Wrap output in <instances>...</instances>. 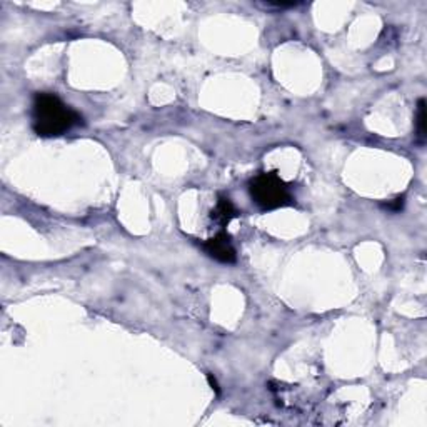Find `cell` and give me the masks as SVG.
Instances as JSON below:
<instances>
[{
    "label": "cell",
    "mask_w": 427,
    "mask_h": 427,
    "mask_svg": "<svg viewBox=\"0 0 427 427\" xmlns=\"http://www.w3.org/2000/svg\"><path fill=\"white\" fill-rule=\"evenodd\" d=\"M237 215H239V210L236 209L232 201H230L229 197H225V195H219L217 204H215L212 212H210V219H212L214 224L222 229V227H225L232 219H236Z\"/></svg>",
    "instance_id": "cell-4"
},
{
    "label": "cell",
    "mask_w": 427,
    "mask_h": 427,
    "mask_svg": "<svg viewBox=\"0 0 427 427\" xmlns=\"http://www.w3.org/2000/svg\"><path fill=\"white\" fill-rule=\"evenodd\" d=\"M209 382H210V386H212V389H215V392H217V394H219L217 382H215V379H212V376H210V374H209Z\"/></svg>",
    "instance_id": "cell-7"
},
{
    "label": "cell",
    "mask_w": 427,
    "mask_h": 427,
    "mask_svg": "<svg viewBox=\"0 0 427 427\" xmlns=\"http://www.w3.org/2000/svg\"><path fill=\"white\" fill-rule=\"evenodd\" d=\"M415 136L419 144H424L426 141V101L421 99L417 102V112H415Z\"/></svg>",
    "instance_id": "cell-5"
},
{
    "label": "cell",
    "mask_w": 427,
    "mask_h": 427,
    "mask_svg": "<svg viewBox=\"0 0 427 427\" xmlns=\"http://www.w3.org/2000/svg\"><path fill=\"white\" fill-rule=\"evenodd\" d=\"M202 249L209 254L212 259L222 264H234L237 260L236 247L232 244V237L229 234L221 230L214 237L202 242Z\"/></svg>",
    "instance_id": "cell-3"
},
{
    "label": "cell",
    "mask_w": 427,
    "mask_h": 427,
    "mask_svg": "<svg viewBox=\"0 0 427 427\" xmlns=\"http://www.w3.org/2000/svg\"><path fill=\"white\" fill-rule=\"evenodd\" d=\"M402 206H404V197H398V199H394L392 202L386 204V209L395 210V212H398V210L402 209Z\"/></svg>",
    "instance_id": "cell-6"
},
{
    "label": "cell",
    "mask_w": 427,
    "mask_h": 427,
    "mask_svg": "<svg viewBox=\"0 0 427 427\" xmlns=\"http://www.w3.org/2000/svg\"><path fill=\"white\" fill-rule=\"evenodd\" d=\"M249 194L256 206L263 210H274L291 206L292 197L289 186L276 172L257 174L249 182Z\"/></svg>",
    "instance_id": "cell-2"
},
{
    "label": "cell",
    "mask_w": 427,
    "mask_h": 427,
    "mask_svg": "<svg viewBox=\"0 0 427 427\" xmlns=\"http://www.w3.org/2000/svg\"><path fill=\"white\" fill-rule=\"evenodd\" d=\"M82 124V115L51 92H38L32 103V127L40 137H59Z\"/></svg>",
    "instance_id": "cell-1"
}]
</instances>
